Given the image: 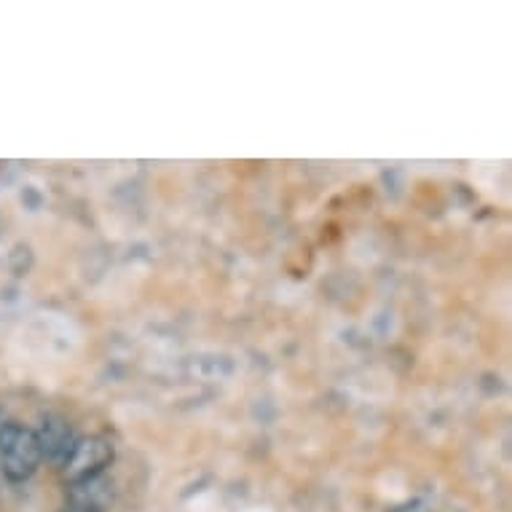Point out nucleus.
Returning a JSON list of instances; mask_svg holds the SVG:
<instances>
[{"mask_svg":"<svg viewBox=\"0 0 512 512\" xmlns=\"http://www.w3.org/2000/svg\"><path fill=\"white\" fill-rule=\"evenodd\" d=\"M41 464V448L33 429L6 421L0 424V467L11 483H25Z\"/></svg>","mask_w":512,"mask_h":512,"instance_id":"obj_1","label":"nucleus"},{"mask_svg":"<svg viewBox=\"0 0 512 512\" xmlns=\"http://www.w3.org/2000/svg\"><path fill=\"white\" fill-rule=\"evenodd\" d=\"M113 462V443L105 437H84L76 440L70 448L68 459L62 462V475L68 480V486L73 483H84V480L100 478Z\"/></svg>","mask_w":512,"mask_h":512,"instance_id":"obj_2","label":"nucleus"},{"mask_svg":"<svg viewBox=\"0 0 512 512\" xmlns=\"http://www.w3.org/2000/svg\"><path fill=\"white\" fill-rule=\"evenodd\" d=\"M113 504V483L105 475L84 483H73L68 488V507L70 512H108Z\"/></svg>","mask_w":512,"mask_h":512,"instance_id":"obj_3","label":"nucleus"},{"mask_svg":"<svg viewBox=\"0 0 512 512\" xmlns=\"http://www.w3.org/2000/svg\"><path fill=\"white\" fill-rule=\"evenodd\" d=\"M35 440H38V448H41V459H49V462L59 464L68 459L70 448L76 443V437L70 432V427L57 416H46L41 421V427L35 432Z\"/></svg>","mask_w":512,"mask_h":512,"instance_id":"obj_4","label":"nucleus"},{"mask_svg":"<svg viewBox=\"0 0 512 512\" xmlns=\"http://www.w3.org/2000/svg\"><path fill=\"white\" fill-rule=\"evenodd\" d=\"M395 512H427V510H424V504L413 502V504H403V507H397Z\"/></svg>","mask_w":512,"mask_h":512,"instance_id":"obj_5","label":"nucleus"}]
</instances>
